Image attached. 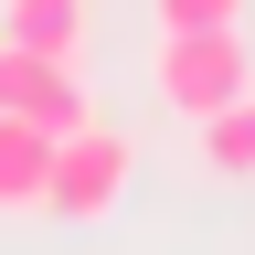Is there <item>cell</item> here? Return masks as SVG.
I'll return each mask as SVG.
<instances>
[{"label":"cell","instance_id":"6da1fadb","mask_svg":"<svg viewBox=\"0 0 255 255\" xmlns=\"http://www.w3.org/2000/svg\"><path fill=\"white\" fill-rule=\"evenodd\" d=\"M255 85V53H245V21H181L159 32V107H181L202 128L213 107H234Z\"/></svg>","mask_w":255,"mask_h":255},{"label":"cell","instance_id":"7a4b0ae2","mask_svg":"<svg viewBox=\"0 0 255 255\" xmlns=\"http://www.w3.org/2000/svg\"><path fill=\"white\" fill-rule=\"evenodd\" d=\"M128 170H138V149L117 138V128H64L53 138V181H43V213H64V223H107L117 202H128Z\"/></svg>","mask_w":255,"mask_h":255},{"label":"cell","instance_id":"3957f363","mask_svg":"<svg viewBox=\"0 0 255 255\" xmlns=\"http://www.w3.org/2000/svg\"><path fill=\"white\" fill-rule=\"evenodd\" d=\"M0 117H32V128H85L96 117V96H85V64L75 53H32V43H11L0 32Z\"/></svg>","mask_w":255,"mask_h":255},{"label":"cell","instance_id":"277c9868","mask_svg":"<svg viewBox=\"0 0 255 255\" xmlns=\"http://www.w3.org/2000/svg\"><path fill=\"white\" fill-rule=\"evenodd\" d=\"M43 181H53V128L0 117V213H43Z\"/></svg>","mask_w":255,"mask_h":255},{"label":"cell","instance_id":"5b68a950","mask_svg":"<svg viewBox=\"0 0 255 255\" xmlns=\"http://www.w3.org/2000/svg\"><path fill=\"white\" fill-rule=\"evenodd\" d=\"M0 32L32 53H75L85 64V0H0Z\"/></svg>","mask_w":255,"mask_h":255},{"label":"cell","instance_id":"8992f818","mask_svg":"<svg viewBox=\"0 0 255 255\" xmlns=\"http://www.w3.org/2000/svg\"><path fill=\"white\" fill-rule=\"evenodd\" d=\"M202 170L213 181H255V85L234 96V107L202 117Z\"/></svg>","mask_w":255,"mask_h":255},{"label":"cell","instance_id":"52a82bcc","mask_svg":"<svg viewBox=\"0 0 255 255\" xmlns=\"http://www.w3.org/2000/svg\"><path fill=\"white\" fill-rule=\"evenodd\" d=\"M245 0H159V32H181V21H234Z\"/></svg>","mask_w":255,"mask_h":255}]
</instances>
